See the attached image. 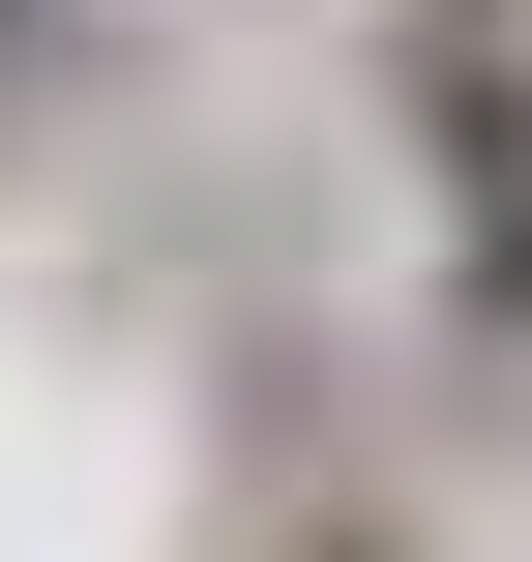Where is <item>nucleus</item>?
Returning <instances> with one entry per match:
<instances>
[{"mask_svg":"<svg viewBox=\"0 0 532 562\" xmlns=\"http://www.w3.org/2000/svg\"><path fill=\"white\" fill-rule=\"evenodd\" d=\"M0 59H30V0H0Z\"/></svg>","mask_w":532,"mask_h":562,"instance_id":"obj_1","label":"nucleus"}]
</instances>
